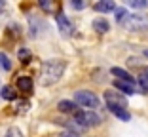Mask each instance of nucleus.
I'll use <instances>...</instances> for the list:
<instances>
[{
	"mask_svg": "<svg viewBox=\"0 0 148 137\" xmlns=\"http://www.w3.org/2000/svg\"><path fill=\"white\" fill-rule=\"evenodd\" d=\"M65 69H66L65 61H61V59H49V61H46L42 65V78H40V82H42L44 86L55 84L57 80L63 76Z\"/></svg>",
	"mask_w": 148,
	"mask_h": 137,
	"instance_id": "obj_1",
	"label": "nucleus"
},
{
	"mask_svg": "<svg viewBox=\"0 0 148 137\" xmlns=\"http://www.w3.org/2000/svg\"><path fill=\"white\" fill-rule=\"evenodd\" d=\"M74 103L78 107H86V109H97L99 107V97H97L93 92H87V89H80V92L74 93Z\"/></svg>",
	"mask_w": 148,
	"mask_h": 137,
	"instance_id": "obj_2",
	"label": "nucleus"
},
{
	"mask_svg": "<svg viewBox=\"0 0 148 137\" xmlns=\"http://www.w3.org/2000/svg\"><path fill=\"white\" fill-rule=\"evenodd\" d=\"M72 116H74V120L86 129L87 128H95V126L101 124V116H97L93 111H76Z\"/></svg>",
	"mask_w": 148,
	"mask_h": 137,
	"instance_id": "obj_3",
	"label": "nucleus"
},
{
	"mask_svg": "<svg viewBox=\"0 0 148 137\" xmlns=\"http://www.w3.org/2000/svg\"><path fill=\"white\" fill-rule=\"evenodd\" d=\"M122 23L127 31L139 32V31H144L148 27V17H144V15H125Z\"/></svg>",
	"mask_w": 148,
	"mask_h": 137,
	"instance_id": "obj_4",
	"label": "nucleus"
},
{
	"mask_svg": "<svg viewBox=\"0 0 148 137\" xmlns=\"http://www.w3.org/2000/svg\"><path fill=\"white\" fill-rule=\"evenodd\" d=\"M105 101L108 107H123L125 109V99L118 92H105Z\"/></svg>",
	"mask_w": 148,
	"mask_h": 137,
	"instance_id": "obj_5",
	"label": "nucleus"
},
{
	"mask_svg": "<svg viewBox=\"0 0 148 137\" xmlns=\"http://www.w3.org/2000/svg\"><path fill=\"white\" fill-rule=\"evenodd\" d=\"M114 88L120 89L122 93H129V95L137 92L135 84H133V82H125V80H114Z\"/></svg>",
	"mask_w": 148,
	"mask_h": 137,
	"instance_id": "obj_6",
	"label": "nucleus"
},
{
	"mask_svg": "<svg viewBox=\"0 0 148 137\" xmlns=\"http://www.w3.org/2000/svg\"><path fill=\"white\" fill-rule=\"evenodd\" d=\"M57 25H59V29H61V32L65 36H70L72 34V25H70V21L63 15V13H59L57 15Z\"/></svg>",
	"mask_w": 148,
	"mask_h": 137,
	"instance_id": "obj_7",
	"label": "nucleus"
},
{
	"mask_svg": "<svg viewBox=\"0 0 148 137\" xmlns=\"http://www.w3.org/2000/svg\"><path fill=\"white\" fill-rule=\"evenodd\" d=\"M17 88L25 93H31L32 92V78L31 76H19L17 78Z\"/></svg>",
	"mask_w": 148,
	"mask_h": 137,
	"instance_id": "obj_8",
	"label": "nucleus"
},
{
	"mask_svg": "<svg viewBox=\"0 0 148 137\" xmlns=\"http://www.w3.org/2000/svg\"><path fill=\"white\" fill-rule=\"evenodd\" d=\"M95 10L97 12H103V13L114 12V10H116V4H114V0H99L95 4Z\"/></svg>",
	"mask_w": 148,
	"mask_h": 137,
	"instance_id": "obj_9",
	"label": "nucleus"
},
{
	"mask_svg": "<svg viewBox=\"0 0 148 137\" xmlns=\"http://www.w3.org/2000/svg\"><path fill=\"white\" fill-rule=\"evenodd\" d=\"M57 107H59V111H61V112H66V114H74V112L78 111V109H76L78 105H76L74 101H66V99L59 101V105H57Z\"/></svg>",
	"mask_w": 148,
	"mask_h": 137,
	"instance_id": "obj_10",
	"label": "nucleus"
},
{
	"mask_svg": "<svg viewBox=\"0 0 148 137\" xmlns=\"http://www.w3.org/2000/svg\"><path fill=\"white\" fill-rule=\"evenodd\" d=\"M38 6L42 8V12H46V13H53V12H57V0H38Z\"/></svg>",
	"mask_w": 148,
	"mask_h": 137,
	"instance_id": "obj_11",
	"label": "nucleus"
},
{
	"mask_svg": "<svg viewBox=\"0 0 148 137\" xmlns=\"http://www.w3.org/2000/svg\"><path fill=\"white\" fill-rule=\"evenodd\" d=\"M108 109H110V112H112L114 116H118L120 120H123V122H129L131 114L127 112V109H123V107H108Z\"/></svg>",
	"mask_w": 148,
	"mask_h": 137,
	"instance_id": "obj_12",
	"label": "nucleus"
},
{
	"mask_svg": "<svg viewBox=\"0 0 148 137\" xmlns=\"http://www.w3.org/2000/svg\"><path fill=\"white\" fill-rule=\"evenodd\" d=\"M112 72L114 76H118V80H125V82H133L135 84V80H133V76H129V72H125L123 69H118V67H112Z\"/></svg>",
	"mask_w": 148,
	"mask_h": 137,
	"instance_id": "obj_13",
	"label": "nucleus"
},
{
	"mask_svg": "<svg viewBox=\"0 0 148 137\" xmlns=\"http://www.w3.org/2000/svg\"><path fill=\"white\" fill-rule=\"evenodd\" d=\"M93 29H95L97 32H108L110 25H108V23H106L103 17H101V19H95V21H93Z\"/></svg>",
	"mask_w": 148,
	"mask_h": 137,
	"instance_id": "obj_14",
	"label": "nucleus"
},
{
	"mask_svg": "<svg viewBox=\"0 0 148 137\" xmlns=\"http://www.w3.org/2000/svg\"><path fill=\"white\" fill-rule=\"evenodd\" d=\"M0 95H2L6 101H13V99H15V92H13V88H10V86H4L2 92H0Z\"/></svg>",
	"mask_w": 148,
	"mask_h": 137,
	"instance_id": "obj_15",
	"label": "nucleus"
},
{
	"mask_svg": "<svg viewBox=\"0 0 148 137\" xmlns=\"http://www.w3.org/2000/svg\"><path fill=\"white\" fill-rule=\"evenodd\" d=\"M127 6H131V8H137V10H143L148 6V0H123Z\"/></svg>",
	"mask_w": 148,
	"mask_h": 137,
	"instance_id": "obj_16",
	"label": "nucleus"
},
{
	"mask_svg": "<svg viewBox=\"0 0 148 137\" xmlns=\"http://www.w3.org/2000/svg\"><path fill=\"white\" fill-rule=\"evenodd\" d=\"M17 57H19V61H21V63H29V61H31V52H29L27 48H21L17 52Z\"/></svg>",
	"mask_w": 148,
	"mask_h": 137,
	"instance_id": "obj_17",
	"label": "nucleus"
},
{
	"mask_svg": "<svg viewBox=\"0 0 148 137\" xmlns=\"http://www.w3.org/2000/svg\"><path fill=\"white\" fill-rule=\"evenodd\" d=\"M0 69H4V71H10V69H12V63H10L6 53H0Z\"/></svg>",
	"mask_w": 148,
	"mask_h": 137,
	"instance_id": "obj_18",
	"label": "nucleus"
},
{
	"mask_svg": "<svg viewBox=\"0 0 148 137\" xmlns=\"http://www.w3.org/2000/svg\"><path fill=\"white\" fill-rule=\"evenodd\" d=\"M6 137H23V135H21V131H19L17 128H12V129H8Z\"/></svg>",
	"mask_w": 148,
	"mask_h": 137,
	"instance_id": "obj_19",
	"label": "nucleus"
},
{
	"mask_svg": "<svg viewBox=\"0 0 148 137\" xmlns=\"http://www.w3.org/2000/svg\"><path fill=\"white\" fill-rule=\"evenodd\" d=\"M114 12H116V19H118L120 23H122V21H123V17L127 15V12H125V10H118V8H116Z\"/></svg>",
	"mask_w": 148,
	"mask_h": 137,
	"instance_id": "obj_20",
	"label": "nucleus"
},
{
	"mask_svg": "<svg viewBox=\"0 0 148 137\" xmlns=\"http://www.w3.org/2000/svg\"><path fill=\"white\" fill-rule=\"evenodd\" d=\"M70 4H72L74 10H82L84 8V2H82V0H70Z\"/></svg>",
	"mask_w": 148,
	"mask_h": 137,
	"instance_id": "obj_21",
	"label": "nucleus"
},
{
	"mask_svg": "<svg viewBox=\"0 0 148 137\" xmlns=\"http://www.w3.org/2000/svg\"><path fill=\"white\" fill-rule=\"evenodd\" d=\"M61 137H78V133H74V131H66V133H63Z\"/></svg>",
	"mask_w": 148,
	"mask_h": 137,
	"instance_id": "obj_22",
	"label": "nucleus"
},
{
	"mask_svg": "<svg viewBox=\"0 0 148 137\" xmlns=\"http://www.w3.org/2000/svg\"><path fill=\"white\" fill-rule=\"evenodd\" d=\"M143 76H144V78H146V80H148V69H144V72H143Z\"/></svg>",
	"mask_w": 148,
	"mask_h": 137,
	"instance_id": "obj_23",
	"label": "nucleus"
},
{
	"mask_svg": "<svg viewBox=\"0 0 148 137\" xmlns=\"http://www.w3.org/2000/svg\"><path fill=\"white\" fill-rule=\"evenodd\" d=\"M4 6H6V0H0V10L4 8Z\"/></svg>",
	"mask_w": 148,
	"mask_h": 137,
	"instance_id": "obj_24",
	"label": "nucleus"
},
{
	"mask_svg": "<svg viewBox=\"0 0 148 137\" xmlns=\"http://www.w3.org/2000/svg\"><path fill=\"white\" fill-rule=\"evenodd\" d=\"M144 55H146V57H148V50H146V52H144Z\"/></svg>",
	"mask_w": 148,
	"mask_h": 137,
	"instance_id": "obj_25",
	"label": "nucleus"
}]
</instances>
